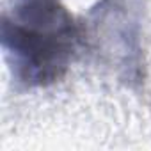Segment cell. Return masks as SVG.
<instances>
[{"label":"cell","instance_id":"cell-2","mask_svg":"<svg viewBox=\"0 0 151 151\" xmlns=\"http://www.w3.org/2000/svg\"><path fill=\"white\" fill-rule=\"evenodd\" d=\"M84 55L137 93L146 82L144 6L140 0H98L82 18Z\"/></svg>","mask_w":151,"mask_h":151},{"label":"cell","instance_id":"cell-1","mask_svg":"<svg viewBox=\"0 0 151 151\" xmlns=\"http://www.w3.org/2000/svg\"><path fill=\"white\" fill-rule=\"evenodd\" d=\"M0 43L16 89H45L60 82L84 55V25L62 0H11Z\"/></svg>","mask_w":151,"mask_h":151}]
</instances>
